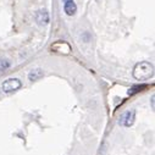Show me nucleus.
Here are the masks:
<instances>
[{"instance_id": "f257e3e1", "label": "nucleus", "mask_w": 155, "mask_h": 155, "mask_svg": "<svg viewBox=\"0 0 155 155\" xmlns=\"http://www.w3.org/2000/svg\"><path fill=\"white\" fill-rule=\"evenodd\" d=\"M154 74V66L148 61L138 62L133 68V77L138 81L149 80Z\"/></svg>"}, {"instance_id": "f03ea898", "label": "nucleus", "mask_w": 155, "mask_h": 155, "mask_svg": "<svg viewBox=\"0 0 155 155\" xmlns=\"http://www.w3.org/2000/svg\"><path fill=\"white\" fill-rule=\"evenodd\" d=\"M136 120V111L134 110H127L120 116L119 124L124 127H131Z\"/></svg>"}, {"instance_id": "7ed1b4c3", "label": "nucleus", "mask_w": 155, "mask_h": 155, "mask_svg": "<svg viewBox=\"0 0 155 155\" xmlns=\"http://www.w3.org/2000/svg\"><path fill=\"white\" fill-rule=\"evenodd\" d=\"M21 86H22V83L18 78H10L3 83V91H4V93H12V92L20 89Z\"/></svg>"}, {"instance_id": "20e7f679", "label": "nucleus", "mask_w": 155, "mask_h": 155, "mask_svg": "<svg viewBox=\"0 0 155 155\" xmlns=\"http://www.w3.org/2000/svg\"><path fill=\"white\" fill-rule=\"evenodd\" d=\"M35 21L38 22L39 26H45L49 23V14L48 11L44 9V10H39L37 14H35Z\"/></svg>"}, {"instance_id": "39448f33", "label": "nucleus", "mask_w": 155, "mask_h": 155, "mask_svg": "<svg viewBox=\"0 0 155 155\" xmlns=\"http://www.w3.org/2000/svg\"><path fill=\"white\" fill-rule=\"evenodd\" d=\"M43 74H44V73H43V71H42L41 68H35V70H32V71L29 72L28 78H29V81L34 82V81H38L39 78H42Z\"/></svg>"}, {"instance_id": "423d86ee", "label": "nucleus", "mask_w": 155, "mask_h": 155, "mask_svg": "<svg viewBox=\"0 0 155 155\" xmlns=\"http://www.w3.org/2000/svg\"><path fill=\"white\" fill-rule=\"evenodd\" d=\"M76 4L72 2V0H70V2H66L65 3V12L68 15V16H72L74 12H76Z\"/></svg>"}, {"instance_id": "0eeeda50", "label": "nucleus", "mask_w": 155, "mask_h": 155, "mask_svg": "<svg viewBox=\"0 0 155 155\" xmlns=\"http://www.w3.org/2000/svg\"><path fill=\"white\" fill-rule=\"evenodd\" d=\"M10 66H11V64H10V61L8 59H0V73H3L4 71H6Z\"/></svg>"}, {"instance_id": "6e6552de", "label": "nucleus", "mask_w": 155, "mask_h": 155, "mask_svg": "<svg viewBox=\"0 0 155 155\" xmlns=\"http://www.w3.org/2000/svg\"><path fill=\"white\" fill-rule=\"evenodd\" d=\"M144 88H145V86H136V87H133L132 89L128 91V94H134V93H137V92H139Z\"/></svg>"}, {"instance_id": "1a4fd4ad", "label": "nucleus", "mask_w": 155, "mask_h": 155, "mask_svg": "<svg viewBox=\"0 0 155 155\" xmlns=\"http://www.w3.org/2000/svg\"><path fill=\"white\" fill-rule=\"evenodd\" d=\"M151 106H153V109H154V95L151 97Z\"/></svg>"}, {"instance_id": "9d476101", "label": "nucleus", "mask_w": 155, "mask_h": 155, "mask_svg": "<svg viewBox=\"0 0 155 155\" xmlns=\"http://www.w3.org/2000/svg\"><path fill=\"white\" fill-rule=\"evenodd\" d=\"M64 2H65V3H66V2H70V0H64Z\"/></svg>"}]
</instances>
